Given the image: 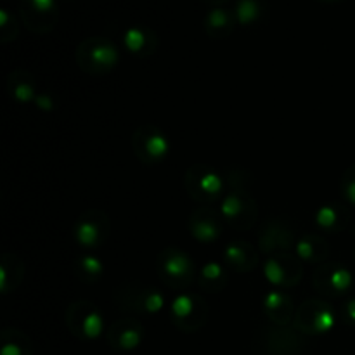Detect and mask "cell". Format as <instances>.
Returning <instances> with one entry per match:
<instances>
[{"label": "cell", "instance_id": "6da1fadb", "mask_svg": "<svg viewBox=\"0 0 355 355\" xmlns=\"http://www.w3.org/2000/svg\"><path fill=\"white\" fill-rule=\"evenodd\" d=\"M75 59L83 73L92 76H104L113 71L120 62V52L111 40L104 37H90L80 42Z\"/></svg>", "mask_w": 355, "mask_h": 355}, {"label": "cell", "instance_id": "7a4b0ae2", "mask_svg": "<svg viewBox=\"0 0 355 355\" xmlns=\"http://www.w3.org/2000/svg\"><path fill=\"white\" fill-rule=\"evenodd\" d=\"M156 272L168 288L186 291L196 277V266L184 250L168 246L156 259Z\"/></svg>", "mask_w": 355, "mask_h": 355}, {"label": "cell", "instance_id": "3957f363", "mask_svg": "<svg viewBox=\"0 0 355 355\" xmlns=\"http://www.w3.org/2000/svg\"><path fill=\"white\" fill-rule=\"evenodd\" d=\"M224 186V175L214 166L205 165V163L191 165L184 175V187H186L187 194L201 207H210L215 201L220 200Z\"/></svg>", "mask_w": 355, "mask_h": 355}, {"label": "cell", "instance_id": "277c9868", "mask_svg": "<svg viewBox=\"0 0 355 355\" xmlns=\"http://www.w3.org/2000/svg\"><path fill=\"white\" fill-rule=\"evenodd\" d=\"M114 302L120 311L135 315H151L165 307V295L149 284L127 283L114 291Z\"/></svg>", "mask_w": 355, "mask_h": 355}, {"label": "cell", "instance_id": "5b68a950", "mask_svg": "<svg viewBox=\"0 0 355 355\" xmlns=\"http://www.w3.org/2000/svg\"><path fill=\"white\" fill-rule=\"evenodd\" d=\"M307 336L290 326H269L257 333L255 350L262 355H302Z\"/></svg>", "mask_w": 355, "mask_h": 355}, {"label": "cell", "instance_id": "8992f818", "mask_svg": "<svg viewBox=\"0 0 355 355\" xmlns=\"http://www.w3.org/2000/svg\"><path fill=\"white\" fill-rule=\"evenodd\" d=\"M208 305L198 293L182 291L170 305V319L173 326L182 333H196L207 324Z\"/></svg>", "mask_w": 355, "mask_h": 355}, {"label": "cell", "instance_id": "52a82bcc", "mask_svg": "<svg viewBox=\"0 0 355 355\" xmlns=\"http://www.w3.org/2000/svg\"><path fill=\"white\" fill-rule=\"evenodd\" d=\"M220 215L229 227L248 231L259 218V205L248 191H229L222 198Z\"/></svg>", "mask_w": 355, "mask_h": 355}, {"label": "cell", "instance_id": "ba28073f", "mask_svg": "<svg viewBox=\"0 0 355 355\" xmlns=\"http://www.w3.org/2000/svg\"><path fill=\"white\" fill-rule=\"evenodd\" d=\"M132 149L137 159L144 165H159L168 156V137L156 125L146 123L135 128L132 134Z\"/></svg>", "mask_w": 355, "mask_h": 355}, {"label": "cell", "instance_id": "9c48e42d", "mask_svg": "<svg viewBox=\"0 0 355 355\" xmlns=\"http://www.w3.org/2000/svg\"><path fill=\"white\" fill-rule=\"evenodd\" d=\"M69 333L78 340H94L103 333L104 319L99 309L89 300H76L68 305L64 314Z\"/></svg>", "mask_w": 355, "mask_h": 355}, {"label": "cell", "instance_id": "30bf717a", "mask_svg": "<svg viewBox=\"0 0 355 355\" xmlns=\"http://www.w3.org/2000/svg\"><path fill=\"white\" fill-rule=\"evenodd\" d=\"M333 326H335V311L328 302L311 298L297 309L293 328L304 333L305 336L324 335L331 331Z\"/></svg>", "mask_w": 355, "mask_h": 355}, {"label": "cell", "instance_id": "8fae6325", "mask_svg": "<svg viewBox=\"0 0 355 355\" xmlns=\"http://www.w3.org/2000/svg\"><path fill=\"white\" fill-rule=\"evenodd\" d=\"M75 239L82 248L96 250L107 241L111 234V220L99 208L85 210L75 222Z\"/></svg>", "mask_w": 355, "mask_h": 355}, {"label": "cell", "instance_id": "7c38bea8", "mask_svg": "<svg viewBox=\"0 0 355 355\" xmlns=\"http://www.w3.org/2000/svg\"><path fill=\"white\" fill-rule=\"evenodd\" d=\"M297 231L286 218H269L263 222L259 232V248L263 255L272 257L277 253H290L293 248Z\"/></svg>", "mask_w": 355, "mask_h": 355}, {"label": "cell", "instance_id": "4fadbf2b", "mask_svg": "<svg viewBox=\"0 0 355 355\" xmlns=\"http://www.w3.org/2000/svg\"><path fill=\"white\" fill-rule=\"evenodd\" d=\"M263 276L272 286L281 290H290L297 286L304 276V262L298 255L291 253H277L269 257L263 263Z\"/></svg>", "mask_w": 355, "mask_h": 355}, {"label": "cell", "instance_id": "5bb4252c", "mask_svg": "<svg viewBox=\"0 0 355 355\" xmlns=\"http://www.w3.org/2000/svg\"><path fill=\"white\" fill-rule=\"evenodd\" d=\"M352 274L340 262H324L315 269L312 284L321 295L336 298L345 295L352 288Z\"/></svg>", "mask_w": 355, "mask_h": 355}, {"label": "cell", "instance_id": "9a60e30c", "mask_svg": "<svg viewBox=\"0 0 355 355\" xmlns=\"http://www.w3.org/2000/svg\"><path fill=\"white\" fill-rule=\"evenodd\" d=\"M19 12L24 24L35 33H49L58 23L55 0H23Z\"/></svg>", "mask_w": 355, "mask_h": 355}, {"label": "cell", "instance_id": "2e32d148", "mask_svg": "<svg viewBox=\"0 0 355 355\" xmlns=\"http://www.w3.org/2000/svg\"><path fill=\"white\" fill-rule=\"evenodd\" d=\"M224 224L220 211H215L211 207L196 208L187 220L191 236L200 243L217 241L224 232Z\"/></svg>", "mask_w": 355, "mask_h": 355}, {"label": "cell", "instance_id": "e0dca14e", "mask_svg": "<svg viewBox=\"0 0 355 355\" xmlns=\"http://www.w3.org/2000/svg\"><path fill=\"white\" fill-rule=\"evenodd\" d=\"M144 338V326L135 318H121L110 326L106 340L111 349L118 352H130L137 349Z\"/></svg>", "mask_w": 355, "mask_h": 355}, {"label": "cell", "instance_id": "ac0fdd59", "mask_svg": "<svg viewBox=\"0 0 355 355\" xmlns=\"http://www.w3.org/2000/svg\"><path fill=\"white\" fill-rule=\"evenodd\" d=\"M263 314L267 315L274 326L293 324L297 309L293 305V298L283 290L267 291L262 298Z\"/></svg>", "mask_w": 355, "mask_h": 355}, {"label": "cell", "instance_id": "d6986e66", "mask_svg": "<svg viewBox=\"0 0 355 355\" xmlns=\"http://www.w3.org/2000/svg\"><path fill=\"white\" fill-rule=\"evenodd\" d=\"M222 260H224L229 269L238 274L252 272L260 262L259 252L253 248L252 243L243 241V239H236V241L229 243L224 252H222Z\"/></svg>", "mask_w": 355, "mask_h": 355}, {"label": "cell", "instance_id": "ffe728a7", "mask_svg": "<svg viewBox=\"0 0 355 355\" xmlns=\"http://www.w3.org/2000/svg\"><path fill=\"white\" fill-rule=\"evenodd\" d=\"M158 35L146 26H132L123 33V45L135 58H149L158 49Z\"/></svg>", "mask_w": 355, "mask_h": 355}, {"label": "cell", "instance_id": "44dd1931", "mask_svg": "<svg viewBox=\"0 0 355 355\" xmlns=\"http://www.w3.org/2000/svg\"><path fill=\"white\" fill-rule=\"evenodd\" d=\"M24 266L23 259L16 253H3L0 257V291L2 295H9L19 288L24 279Z\"/></svg>", "mask_w": 355, "mask_h": 355}, {"label": "cell", "instance_id": "7402d4cb", "mask_svg": "<svg viewBox=\"0 0 355 355\" xmlns=\"http://www.w3.org/2000/svg\"><path fill=\"white\" fill-rule=\"evenodd\" d=\"M6 90L17 103H31L37 99V80L26 69H14L6 80Z\"/></svg>", "mask_w": 355, "mask_h": 355}, {"label": "cell", "instance_id": "603a6c76", "mask_svg": "<svg viewBox=\"0 0 355 355\" xmlns=\"http://www.w3.org/2000/svg\"><path fill=\"white\" fill-rule=\"evenodd\" d=\"M297 255L302 262L312 263V266H321L326 262L329 255V243L326 241L324 236L314 234V232H309V234L302 236L297 241Z\"/></svg>", "mask_w": 355, "mask_h": 355}, {"label": "cell", "instance_id": "cb8c5ba5", "mask_svg": "<svg viewBox=\"0 0 355 355\" xmlns=\"http://www.w3.org/2000/svg\"><path fill=\"white\" fill-rule=\"evenodd\" d=\"M236 23H238V19H236V14L232 10L225 9V7H211L205 16L203 26L208 37L222 40L234 31Z\"/></svg>", "mask_w": 355, "mask_h": 355}, {"label": "cell", "instance_id": "d4e9b609", "mask_svg": "<svg viewBox=\"0 0 355 355\" xmlns=\"http://www.w3.org/2000/svg\"><path fill=\"white\" fill-rule=\"evenodd\" d=\"M350 222V211L345 205L328 203L315 211V224L324 232H342Z\"/></svg>", "mask_w": 355, "mask_h": 355}, {"label": "cell", "instance_id": "484cf974", "mask_svg": "<svg viewBox=\"0 0 355 355\" xmlns=\"http://www.w3.org/2000/svg\"><path fill=\"white\" fill-rule=\"evenodd\" d=\"M229 283V274L224 266L218 262H208L205 263L203 269L198 274V284L201 290L208 291V293H220L225 290Z\"/></svg>", "mask_w": 355, "mask_h": 355}, {"label": "cell", "instance_id": "4316f807", "mask_svg": "<svg viewBox=\"0 0 355 355\" xmlns=\"http://www.w3.org/2000/svg\"><path fill=\"white\" fill-rule=\"evenodd\" d=\"M2 347L0 355H31V340L26 333L17 328H6L0 335Z\"/></svg>", "mask_w": 355, "mask_h": 355}, {"label": "cell", "instance_id": "83f0119b", "mask_svg": "<svg viewBox=\"0 0 355 355\" xmlns=\"http://www.w3.org/2000/svg\"><path fill=\"white\" fill-rule=\"evenodd\" d=\"M73 269H75V276L85 284L97 283V281H101V277H103L104 274V266L103 262H101V259L90 255V253L78 257V259L75 260Z\"/></svg>", "mask_w": 355, "mask_h": 355}, {"label": "cell", "instance_id": "f1b7e54d", "mask_svg": "<svg viewBox=\"0 0 355 355\" xmlns=\"http://www.w3.org/2000/svg\"><path fill=\"white\" fill-rule=\"evenodd\" d=\"M236 19L241 26H250L257 23L263 14V6L260 0H238L234 7Z\"/></svg>", "mask_w": 355, "mask_h": 355}, {"label": "cell", "instance_id": "f546056e", "mask_svg": "<svg viewBox=\"0 0 355 355\" xmlns=\"http://www.w3.org/2000/svg\"><path fill=\"white\" fill-rule=\"evenodd\" d=\"M17 33H19V26H17V21L14 19L12 14L7 9L0 10V38H2L3 44L12 42L17 37Z\"/></svg>", "mask_w": 355, "mask_h": 355}, {"label": "cell", "instance_id": "4dcf8cb0", "mask_svg": "<svg viewBox=\"0 0 355 355\" xmlns=\"http://www.w3.org/2000/svg\"><path fill=\"white\" fill-rule=\"evenodd\" d=\"M340 191L347 203L355 207V163L343 172L342 180H340Z\"/></svg>", "mask_w": 355, "mask_h": 355}, {"label": "cell", "instance_id": "1f68e13d", "mask_svg": "<svg viewBox=\"0 0 355 355\" xmlns=\"http://www.w3.org/2000/svg\"><path fill=\"white\" fill-rule=\"evenodd\" d=\"M342 318H343V322H345V324L355 326V298L343 304Z\"/></svg>", "mask_w": 355, "mask_h": 355}, {"label": "cell", "instance_id": "d6a6232c", "mask_svg": "<svg viewBox=\"0 0 355 355\" xmlns=\"http://www.w3.org/2000/svg\"><path fill=\"white\" fill-rule=\"evenodd\" d=\"M35 103H37V106L40 107V110L44 111H52L54 110V97L51 96V94H38L37 99H35Z\"/></svg>", "mask_w": 355, "mask_h": 355}, {"label": "cell", "instance_id": "836d02e7", "mask_svg": "<svg viewBox=\"0 0 355 355\" xmlns=\"http://www.w3.org/2000/svg\"><path fill=\"white\" fill-rule=\"evenodd\" d=\"M205 3H208V6L211 7H222V3L225 2V0H203Z\"/></svg>", "mask_w": 355, "mask_h": 355}, {"label": "cell", "instance_id": "e575fe53", "mask_svg": "<svg viewBox=\"0 0 355 355\" xmlns=\"http://www.w3.org/2000/svg\"><path fill=\"white\" fill-rule=\"evenodd\" d=\"M321 2H340V0H321Z\"/></svg>", "mask_w": 355, "mask_h": 355}, {"label": "cell", "instance_id": "d590c367", "mask_svg": "<svg viewBox=\"0 0 355 355\" xmlns=\"http://www.w3.org/2000/svg\"><path fill=\"white\" fill-rule=\"evenodd\" d=\"M354 257H355V248H354Z\"/></svg>", "mask_w": 355, "mask_h": 355}]
</instances>
